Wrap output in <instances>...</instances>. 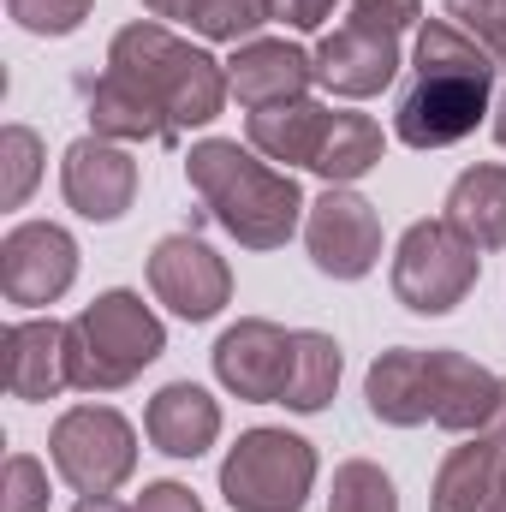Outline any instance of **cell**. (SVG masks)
I'll list each match as a JSON object with an SVG mask.
<instances>
[{
	"mask_svg": "<svg viewBox=\"0 0 506 512\" xmlns=\"http://www.w3.org/2000/svg\"><path fill=\"white\" fill-rule=\"evenodd\" d=\"M48 459L78 495H114L137 471V435L114 405H72L48 435Z\"/></svg>",
	"mask_w": 506,
	"mask_h": 512,
	"instance_id": "7",
	"label": "cell"
},
{
	"mask_svg": "<svg viewBox=\"0 0 506 512\" xmlns=\"http://www.w3.org/2000/svg\"><path fill=\"white\" fill-rule=\"evenodd\" d=\"M316 483V447L286 429H245L221 465V495L233 512H298Z\"/></svg>",
	"mask_w": 506,
	"mask_h": 512,
	"instance_id": "5",
	"label": "cell"
},
{
	"mask_svg": "<svg viewBox=\"0 0 506 512\" xmlns=\"http://www.w3.org/2000/svg\"><path fill=\"white\" fill-rule=\"evenodd\" d=\"M328 512H399L393 477H387L381 465H370V459H346V465L334 471Z\"/></svg>",
	"mask_w": 506,
	"mask_h": 512,
	"instance_id": "25",
	"label": "cell"
},
{
	"mask_svg": "<svg viewBox=\"0 0 506 512\" xmlns=\"http://www.w3.org/2000/svg\"><path fill=\"white\" fill-rule=\"evenodd\" d=\"M495 137H501V149H506V96H501V108H495Z\"/></svg>",
	"mask_w": 506,
	"mask_h": 512,
	"instance_id": "37",
	"label": "cell"
},
{
	"mask_svg": "<svg viewBox=\"0 0 506 512\" xmlns=\"http://www.w3.org/2000/svg\"><path fill=\"white\" fill-rule=\"evenodd\" d=\"M108 66L126 72L131 84L173 120V131H191V126H209L221 120L227 108V72L221 60H209L203 48L179 42L173 30L161 24H126L108 48Z\"/></svg>",
	"mask_w": 506,
	"mask_h": 512,
	"instance_id": "3",
	"label": "cell"
},
{
	"mask_svg": "<svg viewBox=\"0 0 506 512\" xmlns=\"http://www.w3.org/2000/svg\"><path fill=\"white\" fill-rule=\"evenodd\" d=\"M328 126H334V114H328L322 102L298 96V102H280V108H262V114H251V143L268 155V161H298V167H316Z\"/></svg>",
	"mask_w": 506,
	"mask_h": 512,
	"instance_id": "22",
	"label": "cell"
},
{
	"mask_svg": "<svg viewBox=\"0 0 506 512\" xmlns=\"http://www.w3.org/2000/svg\"><path fill=\"white\" fill-rule=\"evenodd\" d=\"M131 512H203V501H197L185 483H149Z\"/></svg>",
	"mask_w": 506,
	"mask_h": 512,
	"instance_id": "32",
	"label": "cell"
},
{
	"mask_svg": "<svg viewBox=\"0 0 506 512\" xmlns=\"http://www.w3.org/2000/svg\"><path fill=\"white\" fill-rule=\"evenodd\" d=\"M286 370H292V334L274 328V322H262V316L233 322L215 340V376L239 399H256V405L280 399L286 393Z\"/></svg>",
	"mask_w": 506,
	"mask_h": 512,
	"instance_id": "11",
	"label": "cell"
},
{
	"mask_svg": "<svg viewBox=\"0 0 506 512\" xmlns=\"http://www.w3.org/2000/svg\"><path fill=\"white\" fill-rule=\"evenodd\" d=\"M495 411H501V376H489L465 352H429V423L453 435H483Z\"/></svg>",
	"mask_w": 506,
	"mask_h": 512,
	"instance_id": "15",
	"label": "cell"
},
{
	"mask_svg": "<svg viewBox=\"0 0 506 512\" xmlns=\"http://www.w3.org/2000/svg\"><path fill=\"white\" fill-rule=\"evenodd\" d=\"M477 286V245L459 239L447 221H417L405 227L399 251H393V298L417 316H447L453 304H465V292Z\"/></svg>",
	"mask_w": 506,
	"mask_h": 512,
	"instance_id": "6",
	"label": "cell"
},
{
	"mask_svg": "<svg viewBox=\"0 0 506 512\" xmlns=\"http://www.w3.org/2000/svg\"><path fill=\"white\" fill-rule=\"evenodd\" d=\"M495 501H506V459H501V495H495Z\"/></svg>",
	"mask_w": 506,
	"mask_h": 512,
	"instance_id": "38",
	"label": "cell"
},
{
	"mask_svg": "<svg viewBox=\"0 0 506 512\" xmlns=\"http://www.w3.org/2000/svg\"><path fill=\"white\" fill-rule=\"evenodd\" d=\"M36 179H42V137L30 126H6L0 131V203L24 209Z\"/></svg>",
	"mask_w": 506,
	"mask_h": 512,
	"instance_id": "26",
	"label": "cell"
},
{
	"mask_svg": "<svg viewBox=\"0 0 506 512\" xmlns=\"http://www.w3.org/2000/svg\"><path fill=\"white\" fill-rule=\"evenodd\" d=\"M143 6H149L155 18H191V6H197V0H143Z\"/></svg>",
	"mask_w": 506,
	"mask_h": 512,
	"instance_id": "34",
	"label": "cell"
},
{
	"mask_svg": "<svg viewBox=\"0 0 506 512\" xmlns=\"http://www.w3.org/2000/svg\"><path fill=\"white\" fill-rule=\"evenodd\" d=\"M310 78H316V60L304 48H292V42H262L256 36V42H239V54L227 60V84L251 114L298 102L310 90Z\"/></svg>",
	"mask_w": 506,
	"mask_h": 512,
	"instance_id": "16",
	"label": "cell"
},
{
	"mask_svg": "<svg viewBox=\"0 0 506 512\" xmlns=\"http://www.w3.org/2000/svg\"><path fill=\"white\" fill-rule=\"evenodd\" d=\"M72 512H126V507H120V501H108V495H84Z\"/></svg>",
	"mask_w": 506,
	"mask_h": 512,
	"instance_id": "36",
	"label": "cell"
},
{
	"mask_svg": "<svg viewBox=\"0 0 506 512\" xmlns=\"http://www.w3.org/2000/svg\"><path fill=\"white\" fill-rule=\"evenodd\" d=\"M364 399H370V417L393 423V429H417L429 423V352H381L364 376Z\"/></svg>",
	"mask_w": 506,
	"mask_h": 512,
	"instance_id": "20",
	"label": "cell"
},
{
	"mask_svg": "<svg viewBox=\"0 0 506 512\" xmlns=\"http://www.w3.org/2000/svg\"><path fill=\"white\" fill-rule=\"evenodd\" d=\"M0 512H48V471L30 453H12L0 471Z\"/></svg>",
	"mask_w": 506,
	"mask_h": 512,
	"instance_id": "29",
	"label": "cell"
},
{
	"mask_svg": "<svg viewBox=\"0 0 506 512\" xmlns=\"http://www.w3.org/2000/svg\"><path fill=\"white\" fill-rule=\"evenodd\" d=\"M495 54L465 36L453 18H423L417 24V60H411V84L399 90L393 131L411 149H447L459 137L483 126L489 102H495Z\"/></svg>",
	"mask_w": 506,
	"mask_h": 512,
	"instance_id": "1",
	"label": "cell"
},
{
	"mask_svg": "<svg viewBox=\"0 0 506 512\" xmlns=\"http://www.w3.org/2000/svg\"><path fill=\"white\" fill-rule=\"evenodd\" d=\"M483 512H506V501H489V507H483Z\"/></svg>",
	"mask_w": 506,
	"mask_h": 512,
	"instance_id": "39",
	"label": "cell"
},
{
	"mask_svg": "<svg viewBox=\"0 0 506 512\" xmlns=\"http://www.w3.org/2000/svg\"><path fill=\"white\" fill-rule=\"evenodd\" d=\"M381 161V126L370 114H334V126L322 137V155H316V173L328 185H352L364 179Z\"/></svg>",
	"mask_w": 506,
	"mask_h": 512,
	"instance_id": "24",
	"label": "cell"
},
{
	"mask_svg": "<svg viewBox=\"0 0 506 512\" xmlns=\"http://www.w3.org/2000/svg\"><path fill=\"white\" fill-rule=\"evenodd\" d=\"M447 18L465 36H477L495 54V66H506V0H447Z\"/></svg>",
	"mask_w": 506,
	"mask_h": 512,
	"instance_id": "30",
	"label": "cell"
},
{
	"mask_svg": "<svg viewBox=\"0 0 506 512\" xmlns=\"http://www.w3.org/2000/svg\"><path fill=\"white\" fill-rule=\"evenodd\" d=\"M78 90H84V108H90V126H96V137H120V143H173L179 131H173V120L131 84L126 72H102V78H78Z\"/></svg>",
	"mask_w": 506,
	"mask_h": 512,
	"instance_id": "17",
	"label": "cell"
},
{
	"mask_svg": "<svg viewBox=\"0 0 506 512\" xmlns=\"http://www.w3.org/2000/svg\"><path fill=\"white\" fill-rule=\"evenodd\" d=\"M0 370L12 399H54L72 387V322H12L0 340Z\"/></svg>",
	"mask_w": 506,
	"mask_h": 512,
	"instance_id": "14",
	"label": "cell"
},
{
	"mask_svg": "<svg viewBox=\"0 0 506 512\" xmlns=\"http://www.w3.org/2000/svg\"><path fill=\"white\" fill-rule=\"evenodd\" d=\"M60 191L84 221H120L137 197V161L108 137H78L60 161Z\"/></svg>",
	"mask_w": 506,
	"mask_h": 512,
	"instance_id": "13",
	"label": "cell"
},
{
	"mask_svg": "<svg viewBox=\"0 0 506 512\" xmlns=\"http://www.w3.org/2000/svg\"><path fill=\"white\" fill-rule=\"evenodd\" d=\"M441 221L471 239L477 251H501L506 245V167L483 161V167H465L441 203Z\"/></svg>",
	"mask_w": 506,
	"mask_h": 512,
	"instance_id": "19",
	"label": "cell"
},
{
	"mask_svg": "<svg viewBox=\"0 0 506 512\" xmlns=\"http://www.w3.org/2000/svg\"><path fill=\"white\" fill-rule=\"evenodd\" d=\"M310 60H316V84L322 90L358 102V96H376V90L393 84V72H399V36L364 24V18H346L334 36H322V48Z\"/></svg>",
	"mask_w": 506,
	"mask_h": 512,
	"instance_id": "12",
	"label": "cell"
},
{
	"mask_svg": "<svg viewBox=\"0 0 506 512\" xmlns=\"http://www.w3.org/2000/svg\"><path fill=\"white\" fill-rule=\"evenodd\" d=\"M352 18H364V24H376V30L405 36V30H417V24H423V0H352Z\"/></svg>",
	"mask_w": 506,
	"mask_h": 512,
	"instance_id": "31",
	"label": "cell"
},
{
	"mask_svg": "<svg viewBox=\"0 0 506 512\" xmlns=\"http://www.w3.org/2000/svg\"><path fill=\"white\" fill-rule=\"evenodd\" d=\"M149 292H155L173 316L209 322V316H221V304L233 298V274H227V262L209 251L203 239L173 233V239H161V245L149 251Z\"/></svg>",
	"mask_w": 506,
	"mask_h": 512,
	"instance_id": "9",
	"label": "cell"
},
{
	"mask_svg": "<svg viewBox=\"0 0 506 512\" xmlns=\"http://www.w3.org/2000/svg\"><path fill=\"white\" fill-rule=\"evenodd\" d=\"M185 179L203 197V209L215 215V227L227 239H239L245 251H280L298 233L304 215V191L292 173L262 167L251 149L227 143V137H203L185 155Z\"/></svg>",
	"mask_w": 506,
	"mask_h": 512,
	"instance_id": "2",
	"label": "cell"
},
{
	"mask_svg": "<svg viewBox=\"0 0 506 512\" xmlns=\"http://www.w3.org/2000/svg\"><path fill=\"white\" fill-rule=\"evenodd\" d=\"M143 429H149V441H155L167 459H197V453H209L215 435H221V405H215L197 382H167L149 399Z\"/></svg>",
	"mask_w": 506,
	"mask_h": 512,
	"instance_id": "18",
	"label": "cell"
},
{
	"mask_svg": "<svg viewBox=\"0 0 506 512\" xmlns=\"http://www.w3.org/2000/svg\"><path fill=\"white\" fill-rule=\"evenodd\" d=\"M78 280V245L54 221H24L0 239V292L12 304H54Z\"/></svg>",
	"mask_w": 506,
	"mask_h": 512,
	"instance_id": "10",
	"label": "cell"
},
{
	"mask_svg": "<svg viewBox=\"0 0 506 512\" xmlns=\"http://www.w3.org/2000/svg\"><path fill=\"white\" fill-rule=\"evenodd\" d=\"M274 18V0H197L191 24L209 42H256V30Z\"/></svg>",
	"mask_w": 506,
	"mask_h": 512,
	"instance_id": "27",
	"label": "cell"
},
{
	"mask_svg": "<svg viewBox=\"0 0 506 512\" xmlns=\"http://www.w3.org/2000/svg\"><path fill=\"white\" fill-rule=\"evenodd\" d=\"M96 0H6V12L30 30V36H72L90 18Z\"/></svg>",
	"mask_w": 506,
	"mask_h": 512,
	"instance_id": "28",
	"label": "cell"
},
{
	"mask_svg": "<svg viewBox=\"0 0 506 512\" xmlns=\"http://www.w3.org/2000/svg\"><path fill=\"white\" fill-rule=\"evenodd\" d=\"M501 459L506 447H495L489 435L453 447L435 471V489H429V512H483L501 495Z\"/></svg>",
	"mask_w": 506,
	"mask_h": 512,
	"instance_id": "21",
	"label": "cell"
},
{
	"mask_svg": "<svg viewBox=\"0 0 506 512\" xmlns=\"http://www.w3.org/2000/svg\"><path fill=\"white\" fill-rule=\"evenodd\" d=\"M304 245L310 262L334 280H364L381 256V215L346 185H328L316 203H310V221H304Z\"/></svg>",
	"mask_w": 506,
	"mask_h": 512,
	"instance_id": "8",
	"label": "cell"
},
{
	"mask_svg": "<svg viewBox=\"0 0 506 512\" xmlns=\"http://www.w3.org/2000/svg\"><path fill=\"white\" fill-rule=\"evenodd\" d=\"M328 12H334V0H274V18L292 30H316Z\"/></svg>",
	"mask_w": 506,
	"mask_h": 512,
	"instance_id": "33",
	"label": "cell"
},
{
	"mask_svg": "<svg viewBox=\"0 0 506 512\" xmlns=\"http://www.w3.org/2000/svg\"><path fill=\"white\" fill-rule=\"evenodd\" d=\"M340 387V346L316 328H298L292 334V370H286V393L280 405L292 411H322Z\"/></svg>",
	"mask_w": 506,
	"mask_h": 512,
	"instance_id": "23",
	"label": "cell"
},
{
	"mask_svg": "<svg viewBox=\"0 0 506 512\" xmlns=\"http://www.w3.org/2000/svg\"><path fill=\"white\" fill-rule=\"evenodd\" d=\"M167 352V328L161 316L126 292H102L78 322H72V387L84 393H114V387L137 382L155 358Z\"/></svg>",
	"mask_w": 506,
	"mask_h": 512,
	"instance_id": "4",
	"label": "cell"
},
{
	"mask_svg": "<svg viewBox=\"0 0 506 512\" xmlns=\"http://www.w3.org/2000/svg\"><path fill=\"white\" fill-rule=\"evenodd\" d=\"M483 435H489L495 447H506V376H501V411H495V423H489Z\"/></svg>",
	"mask_w": 506,
	"mask_h": 512,
	"instance_id": "35",
	"label": "cell"
}]
</instances>
